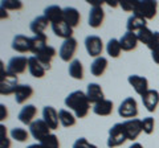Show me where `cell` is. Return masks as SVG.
<instances>
[{
  "instance_id": "5",
  "label": "cell",
  "mask_w": 159,
  "mask_h": 148,
  "mask_svg": "<svg viewBox=\"0 0 159 148\" xmlns=\"http://www.w3.org/2000/svg\"><path fill=\"white\" fill-rule=\"evenodd\" d=\"M118 114L122 118L127 119H134L138 115V103L133 97H127L122 101V103L118 107Z\"/></svg>"
},
{
  "instance_id": "15",
  "label": "cell",
  "mask_w": 159,
  "mask_h": 148,
  "mask_svg": "<svg viewBox=\"0 0 159 148\" xmlns=\"http://www.w3.org/2000/svg\"><path fill=\"white\" fill-rule=\"evenodd\" d=\"M54 56H56V49H54L53 46H51V45L45 46L41 52L36 54L37 60L41 62V65L45 67L47 70L51 69V62H52V60L54 58Z\"/></svg>"
},
{
  "instance_id": "10",
  "label": "cell",
  "mask_w": 159,
  "mask_h": 148,
  "mask_svg": "<svg viewBox=\"0 0 159 148\" xmlns=\"http://www.w3.org/2000/svg\"><path fill=\"white\" fill-rule=\"evenodd\" d=\"M76 50H77V40L76 38H68V40H64L61 48L58 50V54H60V58L65 62H69L73 60L74 54H76Z\"/></svg>"
},
{
  "instance_id": "37",
  "label": "cell",
  "mask_w": 159,
  "mask_h": 148,
  "mask_svg": "<svg viewBox=\"0 0 159 148\" xmlns=\"http://www.w3.org/2000/svg\"><path fill=\"white\" fill-rule=\"evenodd\" d=\"M2 8L6 9V11H17V9L23 8V3L17 2V0H4L2 2Z\"/></svg>"
},
{
  "instance_id": "16",
  "label": "cell",
  "mask_w": 159,
  "mask_h": 148,
  "mask_svg": "<svg viewBox=\"0 0 159 148\" xmlns=\"http://www.w3.org/2000/svg\"><path fill=\"white\" fill-rule=\"evenodd\" d=\"M86 97L90 103H98L105 99V95H103V91L101 86L98 83H89L88 85V89H86Z\"/></svg>"
},
{
  "instance_id": "39",
  "label": "cell",
  "mask_w": 159,
  "mask_h": 148,
  "mask_svg": "<svg viewBox=\"0 0 159 148\" xmlns=\"http://www.w3.org/2000/svg\"><path fill=\"white\" fill-rule=\"evenodd\" d=\"M73 148H97V146H94V144H92V143H89L85 139V137H78V139L74 141Z\"/></svg>"
},
{
  "instance_id": "25",
  "label": "cell",
  "mask_w": 159,
  "mask_h": 148,
  "mask_svg": "<svg viewBox=\"0 0 159 148\" xmlns=\"http://www.w3.org/2000/svg\"><path fill=\"white\" fill-rule=\"evenodd\" d=\"M52 29H53V33L56 34V36L64 38V40L72 38V36H73V28L69 27L65 21L52 24Z\"/></svg>"
},
{
  "instance_id": "22",
  "label": "cell",
  "mask_w": 159,
  "mask_h": 148,
  "mask_svg": "<svg viewBox=\"0 0 159 148\" xmlns=\"http://www.w3.org/2000/svg\"><path fill=\"white\" fill-rule=\"evenodd\" d=\"M80 20H81V16H80V12L76 8L73 7L64 8V21L70 28H76L80 24Z\"/></svg>"
},
{
  "instance_id": "33",
  "label": "cell",
  "mask_w": 159,
  "mask_h": 148,
  "mask_svg": "<svg viewBox=\"0 0 159 148\" xmlns=\"http://www.w3.org/2000/svg\"><path fill=\"white\" fill-rule=\"evenodd\" d=\"M29 134H31V132H28L25 128H21V127H15V128H12V131H11L12 139H15L16 141H21V143L28 140Z\"/></svg>"
},
{
  "instance_id": "26",
  "label": "cell",
  "mask_w": 159,
  "mask_h": 148,
  "mask_svg": "<svg viewBox=\"0 0 159 148\" xmlns=\"http://www.w3.org/2000/svg\"><path fill=\"white\" fill-rule=\"evenodd\" d=\"M45 46H48V37L45 33L34 34L33 37H31V52L33 54L40 53Z\"/></svg>"
},
{
  "instance_id": "12",
  "label": "cell",
  "mask_w": 159,
  "mask_h": 148,
  "mask_svg": "<svg viewBox=\"0 0 159 148\" xmlns=\"http://www.w3.org/2000/svg\"><path fill=\"white\" fill-rule=\"evenodd\" d=\"M43 119L45 120V123L49 126L51 130H56L58 127V112L54 107L52 106H45L43 108Z\"/></svg>"
},
{
  "instance_id": "43",
  "label": "cell",
  "mask_w": 159,
  "mask_h": 148,
  "mask_svg": "<svg viewBox=\"0 0 159 148\" xmlns=\"http://www.w3.org/2000/svg\"><path fill=\"white\" fill-rule=\"evenodd\" d=\"M89 4H92V7H102L105 2H99V0H88Z\"/></svg>"
},
{
  "instance_id": "40",
  "label": "cell",
  "mask_w": 159,
  "mask_h": 148,
  "mask_svg": "<svg viewBox=\"0 0 159 148\" xmlns=\"http://www.w3.org/2000/svg\"><path fill=\"white\" fill-rule=\"evenodd\" d=\"M147 48L150 49L151 52L158 50V49H159V32H154V34H152V37H151L150 42L147 44Z\"/></svg>"
},
{
  "instance_id": "9",
  "label": "cell",
  "mask_w": 159,
  "mask_h": 148,
  "mask_svg": "<svg viewBox=\"0 0 159 148\" xmlns=\"http://www.w3.org/2000/svg\"><path fill=\"white\" fill-rule=\"evenodd\" d=\"M49 131H51V128H49V126L47 124L44 119H36L31 126H29V132H31V135L39 141H41L44 137L51 135Z\"/></svg>"
},
{
  "instance_id": "8",
  "label": "cell",
  "mask_w": 159,
  "mask_h": 148,
  "mask_svg": "<svg viewBox=\"0 0 159 148\" xmlns=\"http://www.w3.org/2000/svg\"><path fill=\"white\" fill-rule=\"evenodd\" d=\"M28 63H29V58L24 57V56L12 57L7 65V72L9 74H12V76L17 77V74H23L27 70Z\"/></svg>"
},
{
  "instance_id": "35",
  "label": "cell",
  "mask_w": 159,
  "mask_h": 148,
  "mask_svg": "<svg viewBox=\"0 0 159 148\" xmlns=\"http://www.w3.org/2000/svg\"><path fill=\"white\" fill-rule=\"evenodd\" d=\"M135 34H137V37H138V41H139V42L146 44V45H147V44L150 42V40H151V37H152L154 32L150 31V29L146 27V28H142L141 31H138Z\"/></svg>"
},
{
  "instance_id": "7",
  "label": "cell",
  "mask_w": 159,
  "mask_h": 148,
  "mask_svg": "<svg viewBox=\"0 0 159 148\" xmlns=\"http://www.w3.org/2000/svg\"><path fill=\"white\" fill-rule=\"evenodd\" d=\"M122 127H123V131L126 134L127 140H135L137 137L141 135L142 130V120L141 119H127L122 123Z\"/></svg>"
},
{
  "instance_id": "13",
  "label": "cell",
  "mask_w": 159,
  "mask_h": 148,
  "mask_svg": "<svg viewBox=\"0 0 159 148\" xmlns=\"http://www.w3.org/2000/svg\"><path fill=\"white\" fill-rule=\"evenodd\" d=\"M142 102L147 111L154 112L159 105V93L157 90H151L150 89L145 95H142Z\"/></svg>"
},
{
  "instance_id": "3",
  "label": "cell",
  "mask_w": 159,
  "mask_h": 148,
  "mask_svg": "<svg viewBox=\"0 0 159 148\" xmlns=\"http://www.w3.org/2000/svg\"><path fill=\"white\" fill-rule=\"evenodd\" d=\"M158 9V3L154 0H143V2H137L134 15H138L146 20H151L155 17Z\"/></svg>"
},
{
  "instance_id": "11",
  "label": "cell",
  "mask_w": 159,
  "mask_h": 148,
  "mask_svg": "<svg viewBox=\"0 0 159 148\" xmlns=\"http://www.w3.org/2000/svg\"><path fill=\"white\" fill-rule=\"evenodd\" d=\"M129 83H130V86H133V89L135 90L137 94L139 95H145L146 93L150 90L148 89V81L147 78L142 77V76H137V74H131V76H129L127 78Z\"/></svg>"
},
{
  "instance_id": "21",
  "label": "cell",
  "mask_w": 159,
  "mask_h": 148,
  "mask_svg": "<svg viewBox=\"0 0 159 148\" xmlns=\"http://www.w3.org/2000/svg\"><path fill=\"white\" fill-rule=\"evenodd\" d=\"M37 114V108L33 105H27L21 108V111L19 112V120L24 123V124H29L31 126L34 122V116Z\"/></svg>"
},
{
  "instance_id": "19",
  "label": "cell",
  "mask_w": 159,
  "mask_h": 148,
  "mask_svg": "<svg viewBox=\"0 0 159 148\" xmlns=\"http://www.w3.org/2000/svg\"><path fill=\"white\" fill-rule=\"evenodd\" d=\"M147 27V20L143 19L138 15H131L130 17L127 19V23H126V28H127V32H133V33H137L138 31H141L142 28H146Z\"/></svg>"
},
{
  "instance_id": "2",
  "label": "cell",
  "mask_w": 159,
  "mask_h": 148,
  "mask_svg": "<svg viewBox=\"0 0 159 148\" xmlns=\"http://www.w3.org/2000/svg\"><path fill=\"white\" fill-rule=\"evenodd\" d=\"M17 86H19L17 77L9 74L7 70H4V65L2 62L0 63V94L2 95L15 94Z\"/></svg>"
},
{
  "instance_id": "44",
  "label": "cell",
  "mask_w": 159,
  "mask_h": 148,
  "mask_svg": "<svg viewBox=\"0 0 159 148\" xmlns=\"http://www.w3.org/2000/svg\"><path fill=\"white\" fill-rule=\"evenodd\" d=\"M151 57H152L154 62L158 63V65H159V49H158V50H154V52H151Z\"/></svg>"
},
{
  "instance_id": "45",
  "label": "cell",
  "mask_w": 159,
  "mask_h": 148,
  "mask_svg": "<svg viewBox=\"0 0 159 148\" xmlns=\"http://www.w3.org/2000/svg\"><path fill=\"white\" fill-rule=\"evenodd\" d=\"M129 148H143V146H142V144H139V143H134V144H131Z\"/></svg>"
},
{
  "instance_id": "36",
  "label": "cell",
  "mask_w": 159,
  "mask_h": 148,
  "mask_svg": "<svg viewBox=\"0 0 159 148\" xmlns=\"http://www.w3.org/2000/svg\"><path fill=\"white\" fill-rule=\"evenodd\" d=\"M154 127H155V120H154V118H151V116L143 118V120H142V130H143L145 134L151 135L154 132Z\"/></svg>"
},
{
  "instance_id": "30",
  "label": "cell",
  "mask_w": 159,
  "mask_h": 148,
  "mask_svg": "<svg viewBox=\"0 0 159 148\" xmlns=\"http://www.w3.org/2000/svg\"><path fill=\"white\" fill-rule=\"evenodd\" d=\"M69 76L74 80H82L84 78V66L80 60H73L69 63Z\"/></svg>"
},
{
  "instance_id": "24",
  "label": "cell",
  "mask_w": 159,
  "mask_h": 148,
  "mask_svg": "<svg viewBox=\"0 0 159 148\" xmlns=\"http://www.w3.org/2000/svg\"><path fill=\"white\" fill-rule=\"evenodd\" d=\"M28 70L31 73V76L34 78H43L45 76L47 69L41 65V62L37 60L36 56L29 57V63H28Z\"/></svg>"
},
{
  "instance_id": "1",
  "label": "cell",
  "mask_w": 159,
  "mask_h": 148,
  "mask_svg": "<svg viewBox=\"0 0 159 148\" xmlns=\"http://www.w3.org/2000/svg\"><path fill=\"white\" fill-rule=\"evenodd\" d=\"M65 106L76 114V118H85L90 110V102H89L86 93L81 90H76L70 93L65 98Z\"/></svg>"
},
{
  "instance_id": "46",
  "label": "cell",
  "mask_w": 159,
  "mask_h": 148,
  "mask_svg": "<svg viewBox=\"0 0 159 148\" xmlns=\"http://www.w3.org/2000/svg\"><path fill=\"white\" fill-rule=\"evenodd\" d=\"M28 148H44V147H43L41 144H40V143H36V144H31Z\"/></svg>"
},
{
  "instance_id": "23",
  "label": "cell",
  "mask_w": 159,
  "mask_h": 148,
  "mask_svg": "<svg viewBox=\"0 0 159 148\" xmlns=\"http://www.w3.org/2000/svg\"><path fill=\"white\" fill-rule=\"evenodd\" d=\"M119 42H121L122 50L130 52V50H134V49L137 48V45H138L139 41H138V37H137L135 33H133V32H126V33L121 37Z\"/></svg>"
},
{
  "instance_id": "14",
  "label": "cell",
  "mask_w": 159,
  "mask_h": 148,
  "mask_svg": "<svg viewBox=\"0 0 159 148\" xmlns=\"http://www.w3.org/2000/svg\"><path fill=\"white\" fill-rule=\"evenodd\" d=\"M12 49L19 53L31 52V38L23 34H16L12 40Z\"/></svg>"
},
{
  "instance_id": "29",
  "label": "cell",
  "mask_w": 159,
  "mask_h": 148,
  "mask_svg": "<svg viewBox=\"0 0 159 148\" xmlns=\"http://www.w3.org/2000/svg\"><path fill=\"white\" fill-rule=\"evenodd\" d=\"M48 24H51V23H49V20H48L45 16H37V17L31 23L29 28H31V31H32L34 34H41V33H44V31L47 29Z\"/></svg>"
},
{
  "instance_id": "31",
  "label": "cell",
  "mask_w": 159,
  "mask_h": 148,
  "mask_svg": "<svg viewBox=\"0 0 159 148\" xmlns=\"http://www.w3.org/2000/svg\"><path fill=\"white\" fill-rule=\"evenodd\" d=\"M58 118H60V123L64 127H72L76 124V116L69 110H65V108L58 111Z\"/></svg>"
},
{
  "instance_id": "20",
  "label": "cell",
  "mask_w": 159,
  "mask_h": 148,
  "mask_svg": "<svg viewBox=\"0 0 159 148\" xmlns=\"http://www.w3.org/2000/svg\"><path fill=\"white\" fill-rule=\"evenodd\" d=\"M13 95H15L16 103L23 105L24 102H27L29 98L33 95V87L31 85H19Z\"/></svg>"
},
{
  "instance_id": "17",
  "label": "cell",
  "mask_w": 159,
  "mask_h": 148,
  "mask_svg": "<svg viewBox=\"0 0 159 148\" xmlns=\"http://www.w3.org/2000/svg\"><path fill=\"white\" fill-rule=\"evenodd\" d=\"M44 16L49 20L51 25L60 21H64V9L58 6H49L44 11Z\"/></svg>"
},
{
  "instance_id": "34",
  "label": "cell",
  "mask_w": 159,
  "mask_h": 148,
  "mask_svg": "<svg viewBox=\"0 0 159 148\" xmlns=\"http://www.w3.org/2000/svg\"><path fill=\"white\" fill-rule=\"evenodd\" d=\"M40 144H41L44 148H60V141H58V137L56 135H48L47 137H44V139L40 141Z\"/></svg>"
},
{
  "instance_id": "32",
  "label": "cell",
  "mask_w": 159,
  "mask_h": 148,
  "mask_svg": "<svg viewBox=\"0 0 159 148\" xmlns=\"http://www.w3.org/2000/svg\"><path fill=\"white\" fill-rule=\"evenodd\" d=\"M106 52L110 57L113 58H118L119 54L122 52V46H121V42L117 38H110L106 45Z\"/></svg>"
},
{
  "instance_id": "42",
  "label": "cell",
  "mask_w": 159,
  "mask_h": 148,
  "mask_svg": "<svg viewBox=\"0 0 159 148\" xmlns=\"http://www.w3.org/2000/svg\"><path fill=\"white\" fill-rule=\"evenodd\" d=\"M8 116V112H7V108L4 105H0V120H4L7 119Z\"/></svg>"
},
{
  "instance_id": "4",
  "label": "cell",
  "mask_w": 159,
  "mask_h": 148,
  "mask_svg": "<svg viewBox=\"0 0 159 148\" xmlns=\"http://www.w3.org/2000/svg\"><path fill=\"white\" fill-rule=\"evenodd\" d=\"M127 140L126 134L123 131L122 123H116L110 130H109V137H107V147L109 148H116L122 146Z\"/></svg>"
},
{
  "instance_id": "38",
  "label": "cell",
  "mask_w": 159,
  "mask_h": 148,
  "mask_svg": "<svg viewBox=\"0 0 159 148\" xmlns=\"http://www.w3.org/2000/svg\"><path fill=\"white\" fill-rule=\"evenodd\" d=\"M11 147V141L7 137V128L3 124L0 126V148H9Z\"/></svg>"
},
{
  "instance_id": "41",
  "label": "cell",
  "mask_w": 159,
  "mask_h": 148,
  "mask_svg": "<svg viewBox=\"0 0 159 148\" xmlns=\"http://www.w3.org/2000/svg\"><path fill=\"white\" fill-rule=\"evenodd\" d=\"M135 4H137V2H121V3H119V6L122 7L123 11H126V12H133V13H134V9H135Z\"/></svg>"
},
{
  "instance_id": "27",
  "label": "cell",
  "mask_w": 159,
  "mask_h": 148,
  "mask_svg": "<svg viewBox=\"0 0 159 148\" xmlns=\"http://www.w3.org/2000/svg\"><path fill=\"white\" fill-rule=\"evenodd\" d=\"M93 111L96 115L99 116H107L113 112V102L110 99H103L101 102H98L94 105Z\"/></svg>"
},
{
  "instance_id": "6",
  "label": "cell",
  "mask_w": 159,
  "mask_h": 148,
  "mask_svg": "<svg viewBox=\"0 0 159 148\" xmlns=\"http://www.w3.org/2000/svg\"><path fill=\"white\" fill-rule=\"evenodd\" d=\"M85 48H86V52L89 56L98 58V57H101V54H102L103 42L101 40V37L96 36V34H92V36H88L85 38Z\"/></svg>"
},
{
  "instance_id": "28",
  "label": "cell",
  "mask_w": 159,
  "mask_h": 148,
  "mask_svg": "<svg viewBox=\"0 0 159 148\" xmlns=\"http://www.w3.org/2000/svg\"><path fill=\"white\" fill-rule=\"evenodd\" d=\"M106 67H107V58L101 56L98 58H94V61L90 65V72L94 77H101L105 73Z\"/></svg>"
},
{
  "instance_id": "18",
  "label": "cell",
  "mask_w": 159,
  "mask_h": 148,
  "mask_svg": "<svg viewBox=\"0 0 159 148\" xmlns=\"http://www.w3.org/2000/svg\"><path fill=\"white\" fill-rule=\"evenodd\" d=\"M105 19V12H103L102 7H92L90 12H89V25L92 28H99Z\"/></svg>"
}]
</instances>
